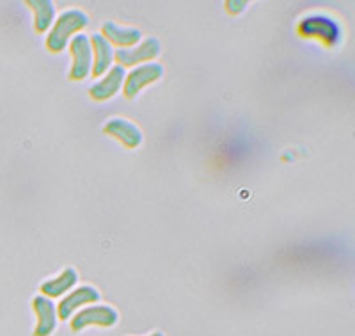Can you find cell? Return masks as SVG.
<instances>
[{"label": "cell", "instance_id": "4", "mask_svg": "<svg viewBox=\"0 0 355 336\" xmlns=\"http://www.w3.org/2000/svg\"><path fill=\"white\" fill-rule=\"evenodd\" d=\"M69 53H71V69L69 78L71 81H84L91 69H93V47L91 40L85 34H77L69 41Z\"/></svg>", "mask_w": 355, "mask_h": 336}, {"label": "cell", "instance_id": "6", "mask_svg": "<svg viewBox=\"0 0 355 336\" xmlns=\"http://www.w3.org/2000/svg\"><path fill=\"white\" fill-rule=\"evenodd\" d=\"M160 41L155 40V37H146L142 40L139 45L132 47V49H119L114 52L116 61L119 62V66H139L141 62L153 61L160 56Z\"/></svg>", "mask_w": 355, "mask_h": 336}, {"label": "cell", "instance_id": "13", "mask_svg": "<svg viewBox=\"0 0 355 336\" xmlns=\"http://www.w3.org/2000/svg\"><path fill=\"white\" fill-rule=\"evenodd\" d=\"M78 283V272L77 269L68 267L61 272V274L53 278V280L44 281L41 285V292H43V296L46 297H61L64 296L66 292H71L73 288L77 287Z\"/></svg>", "mask_w": 355, "mask_h": 336}, {"label": "cell", "instance_id": "3", "mask_svg": "<svg viewBox=\"0 0 355 336\" xmlns=\"http://www.w3.org/2000/svg\"><path fill=\"white\" fill-rule=\"evenodd\" d=\"M119 320V313L107 304H94L85 306L80 312L71 317V329L75 333L89 328V326H100V328H112Z\"/></svg>", "mask_w": 355, "mask_h": 336}, {"label": "cell", "instance_id": "8", "mask_svg": "<svg viewBox=\"0 0 355 336\" xmlns=\"http://www.w3.org/2000/svg\"><path fill=\"white\" fill-rule=\"evenodd\" d=\"M126 69L119 65H114L109 72L101 78H98L91 87H89V94L96 101H105L116 96L121 91L123 84H125Z\"/></svg>", "mask_w": 355, "mask_h": 336}, {"label": "cell", "instance_id": "7", "mask_svg": "<svg viewBox=\"0 0 355 336\" xmlns=\"http://www.w3.org/2000/svg\"><path fill=\"white\" fill-rule=\"evenodd\" d=\"M100 301V292L91 285H82V287L73 288L68 296L59 303L57 315L61 320L71 319L78 310L85 308V304H93Z\"/></svg>", "mask_w": 355, "mask_h": 336}, {"label": "cell", "instance_id": "11", "mask_svg": "<svg viewBox=\"0 0 355 336\" xmlns=\"http://www.w3.org/2000/svg\"><path fill=\"white\" fill-rule=\"evenodd\" d=\"M101 36L109 41L110 45L119 49H132L142 41V33L135 27H125V25L105 22L101 27Z\"/></svg>", "mask_w": 355, "mask_h": 336}, {"label": "cell", "instance_id": "1", "mask_svg": "<svg viewBox=\"0 0 355 336\" xmlns=\"http://www.w3.org/2000/svg\"><path fill=\"white\" fill-rule=\"evenodd\" d=\"M89 25V17L82 9H66L53 22L46 37V49L53 53L68 49L69 41Z\"/></svg>", "mask_w": 355, "mask_h": 336}, {"label": "cell", "instance_id": "12", "mask_svg": "<svg viewBox=\"0 0 355 336\" xmlns=\"http://www.w3.org/2000/svg\"><path fill=\"white\" fill-rule=\"evenodd\" d=\"M93 47V73L94 77H103L114 62V47L101 34H93L89 37Z\"/></svg>", "mask_w": 355, "mask_h": 336}, {"label": "cell", "instance_id": "14", "mask_svg": "<svg viewBox=\"0 0 355 336\" xmlns=\"http://www.w3.org/2000/svg\"><path fill=\"white\" fill-rule=\"evenodd\" d=\"M25 4L34 11V28L36 33L44 34L50 31L55 22V6L52 0H27Z\"/></svg>", "mask_w": 355, "mask_h": 336}, {"label": "cell", "instance_id": "5", "mask_svg": "<svg viewBox=\"0 0 355 336\" xmlns=\"http://www.w3.org/2000/svg\"><path fill=\"white\" fill-rule=\"evenodd\" d=\"M164 77V66L160 62H144V65L133 68L126 73L125 84H123V93L126 98H135L144 87H148L153 82L160 81Z\"/></svg>", "mask_w": 355, "mask_h": 336}, {"label": "cell", "instance_id": "10", "mask_svg": "<svg viewBox=\"0 0 355 336\" xmlns=\"http://www.w3.org/2000/svg\"><path fill=\"white\" fill-rule=\"evenodd\" d=\"M34 312L37 315V326L34 336H50L57 328V306L46 296H36L33 301Z\"/></svg>", "mask_w": 355, "mask_h": 336}, {"label": "cell", "instance_id": "2", "mask_svg": "<svg viewBox=\"0 0 355 336\" xmlns=\"http://www.w3.org/2000/svg\"><path fill=\"white\" fill-rule=\"evenodd\" d=\"M297 33L302 37H316L325 47L334 49L343 40V28L332 17L327 15H307L297 25Z\"/></svg>", "mask_w": 355, "mask_h": 336}, {"label": "cell", "instance_id": "15", "mask_svg": "<svg viewBox=\"0 0 355 336\" xmlns=\"http://www.w3.org/2000/svg\"><path fill=\"white\" fill-rule=\"evenodd\" d=\"M245 8L247 2H242V0H227L226 2V9L231 15H239V12H242Z\"/></svg>", "mask_w": 355, "mask_h": 336}, {"label": "cell", "instance_id": "9", "mask_svg": "<svg viewBox=\"0 0 355 336\" xmlns=\"http://www.w3.org/2000/svg\"><path fill=\"white\" fill-rule=\"evenodd\" d=\"M103 132L110 137L119 139L130 150H135L142 144V130L126 118H110L103 125Z\"/></svg>", "mask_w": 355, "mask_h": 336}, {"label": "cell", "instance_id": "16", "mask_svg": "<svg viewBox=\"0 0 355 336\" xmlns=\"http://www.w3.org/2000/svg\"><path fill=\"white\" fill-rule=\"evenodd\" d=\"M150 336H164V335H162V333H158V331H157V333H151Z\"/></svg>", "mask_w": 355, "mask_h": 336}]
</instances>
